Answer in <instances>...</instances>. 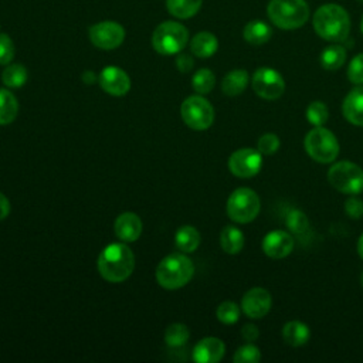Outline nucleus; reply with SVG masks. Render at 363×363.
Listing matches in <instances>:
<instances>
[{
  "instance_id": "f257e3e1",
  "label": "nucleus",
  "mask_w": 363,
  "mask_h": 363,
  "mask_svg": "<svg viewBox=\"0 0 363 363\" xmlns=\"http://www.w3.org/2000/svg\"><path fill=\"white\" fill-rule=\"evenodd\" d=\"M315 33L330 43H343L349 37L350 17L347 11L335 3L322 4L313 14Z\"/></svg>"
},
{
  "instance_id": "f03ea898",
  "label": "nucleus",
  "mask_w": 363,
  "mask_h": 363,
  "mask_svg": "<svg viewBox=\"0 0 363 363\" xmlns=\"http://www.w3.org/2000/svg\"><path fill=\"white\" fill-rule=\"evenodd\" d=\"M135 268V255L123 242L106 245L98 257V271L109 282H122Z\"/></svg>"
},
{
  "instance_id": "7ed1b4c3",
  "label": "nucleus",
  "mask_w": 363,
  "mask_h": 363,
  "mask_svg": "<svg viewBox=\"0 0 363 363\" xmlns=\"http://www.w3.org/2000/svg\"><path fill=\"white\" fill-rule=\"evenodd\" d=\"M267 14L281 30H296L309 18V6L305 0H269Z\"/></svg>"
},
{
  "instance_id": "20e7f679",
  "label": "nucleus",
  "mask_w": 363,
  "mask_h": 363,
  "mask_svg": "<svg viewBox=\"0 0 363 363\" xmlns=\"http://www.w3.org/2000/svg\"><path fill=\"white\" fill-rule=\"evenodd\" d=\"M194 274V265L190 258L183 254H170L164 257L156 268V279L166 289H177L184 286Z\"/></svg>"
},
{
  "instance_id": "39448f33",
  "label": "nucleus",
  "mask_w": 363,
  "mask_h": 363,
  "mask_svg": "<svg viewBox=\"0 0 363 363\" xmlns=\"http://www.w3.org/2000/svg\"><path fill=\"white\" fill-rule=\"evenodd\" d=\"M303 147L306 153L319 163H330L339 155V142L335 133L326 128L315 126L311 129L305 139Z\"/></svg>"
},
{
  "instance_id": "423d86ee",
  "label": "nucleus",
  "mask_w": 363,
  "mask_h": 363,
  "mask_svg": "<svg viewBox=\"0 0 363 363\" xmlns=\"http://www.w3.org/2000/svg\"><path fill=\"white\" fill-rule=\"evenodd\" d=\"M189 40L187 28L177 21H164L159 24L152 34L153 48L163 55L180 52Z\"/></svg>"
},
{
  "instance_id": "0eeeda50",
  "label": "nucleus",
  "mask_w": 363,
  "mask_h": 363,
  "mask_svg": "<svg viewBox=\"0 0 363 363\" xmlns=\"http://www.w3.org/2000/svg\"><path fill=\"white\" fill-rule=\"evenodd\" d=\"M261 208V201L258 194L248 187L235 189L227 200V214L228 217L240 224L252 221Z\"/></svg>"
},
{
  "instance_id": "6e6552de",
  "label": "nucleus",
  "mask_w": 363,
  "mask_h": 363,
  "mask_svg": "<svg viewBox=\"0 0 363 363\" xmlns=\"http://www.w3.org/2000/svg\"><path fill=\"white\" fill-rule=\"evenodd\" d=\"M329 183L340 193L359 194L363 191V169L356 163L342 160L328 172Z\"/></svg>"
},
{
  "instance_id": "1a4fd4ad",
  "label": "nucleus",
  "mask_w": 363,
  "mask_h": 363,
  "mask_svg": "<svg viewBox=\"0 0 363 363\" xmlns=\"http://www.w3.org/2000/svg\"><path fill=\"white\" fill-rule=\"evenodd\" d=\"M180 112L184 123L196 130L208 129L214 121V109L211 104L200 95L186 98L182 104Z\"/></svg>"
},
{
  "instance_id": "9d476101",
  "label": "nucleus",
  "mask_w": 363,
  "mask_h": 363,
  "mask_svg": "<svg viewBox=\"0 0 363 363\" xmlns=\"http://www.w3.org/2000/svg\"><path fill=\"white\" fill-rule=\"evenodd\" d=\"M254 92L268 101L278 99L285 91V81L282 75L269 67L258 68L251 79Z\"/></svg>"
},
{
  "instance_id": "9b49d317",
  "label": "nucleus",
  "mask_w": 363,
  "mask_h": 363,
  "mask_svg": "<svg viewBox=\"0 0 363 363\" xmlns=\"http://www.w3.org/2000/svg\"><path fill=\"white\" fill-rule=\"evenodd\" d=\"M262 167L261 152L251 147H242L235 150L228 159L230 172L241 179L255 176Z\"/></svg>"
},
{
  "instance_id": "f8f14e48",
  "label": "nucleus",
  "mask_w": 363,
  "mask_h": 363,
  "mask_svg": "<svg viewBox=\"0 0 363 363\" xmlns=\"http://www.w3.org/2000/svg\"><path fill=\"white\" fill-rule=\"evenodd\" d=\"M91 43L102 50L118 48L125 40V30L119 23L101 21L89 27Z\"/></svg>"
},
{
  "instance_id": "ddd939ff",
  "label": "nucleus",
  "mask_w": 363,
  "mask_h": 363,
  "mask_svg": "<svg viewBox=\"0 0 363 363\" xmlns=\"http://www.w3.org/2000/svg\"><path fill=\"white\" fill-rule=\"evenodd\" d=\"M272 305L271 294L265 288H251L247 291L241 301V308L248 318L261 319L264 318Z\"/></svg>"
},
{
  "instance_id": "4468645a",
  "label": "nucleus",
  "mask_w": 363,
  "mask_h": 363,
  "mask_svg": "<svg viewBox=\"0 0 363 363\" xmlns=\"http://www.w3.org/2000/svg\"><path fill=\"white\" fill-rule=\"evenodd\" d=\"M294 238L289 233L284 230L269 231L262 240V251L267 257L279 259L289 255L294 250Z\"/></svg>"
},
{
  "instance_id": "2eb2a0df",
  "label": "nucleus",
  "mask_w": 363,
  "mask_h": 363,
  "mask_svg": "<svg viewBox=\"0 0 363 363\" xmlns=\"http://www.w3.org/2000/svg\"><path fill=\"white\" fill-rule=\"evenodd\" d=\"M99 85L105 92L111 95L122 96L130 89V79L123 69L109 65L101 71Z\"/></svg>"
},
{
  "instance_id": "dca6fc26",
  "label": "nucleus",
  "mask_w": 363,
  "mask_h": 363,
  "mask_svg": "<svg viewBox=\"0 0 363 363\" xmlns=\"http://www.w3.org/2000/svg\"><path fill=\"white\" fill-rule=\"evenodd\" d=\"M225 352L224 343L218 337H204L193 349V360L199 363H217Z\"/></svg>"
},
{
  "instance_id": "f3484780",
  "label": "nucleus",
  "mask_w": 363,
  "mask_h": 363,
  "mask_svg": "<svg viewBox=\"0 0 363 363\" xmlns=\"http://www.w3.org/2000/svg\"><path fill=\"white\" fill-rule=\"evenodd\" d=\"M115 234L125 242L136 241L142 234V220L135 213H122L115 220Z\"/></svg>"
},
{
  "instance_id": "a211bd4d",
  "label": "nucleus",
  "mask_w": 363,
  "mask_h": 363,
  "mask_svg": "<svg viewBox=\"0 0 363 363\" xmlns=\"http://www.w3.org/2000/svg\"><path fill=\"white\" fill-rule=\"evenodd\" d=\"M342 112L350 123L363 126V85H357L346 95L342 104Z\"/></svg>"
},
{
  "instance_id": "6ab92c4d",
  "label": "nucleus",
  "mask_w": 363,
  "mask_h": 363,
  "mask_svg": "<svg viewBox=\"0 0 363 363\" xmlns=\"http://www.w3.org/2000/svg\"><path fill=\"white\" fill-rule=\"evenodd\" d=\"M311 337L309 326L301 320H289L282 328V339L289 346H302Z\"/></svg>"
},
{
  "instance_id": "aec40b11",
  "label": "nucleus",
  "mask_w": 363,
  "mask_h": 363,
  "mask_svg": "<svg viewBox=\"0 0 363 363\" xmlns=\"http://www.w3.org/2000/svg\"><path fill=\"white\" fill-rule=\"evenodd\" d=\"M218 48V40L214 34L208 31H201L193 37L190 41V50L196 57L208 58L216 54Z\"/></svg>"
},
{
  "instance_id": "412c9836",
  "label": "nucleus",
  "mask_w": 363,
  "mask_h": 363,
  "mask_svg": "<svg viewBox=\"0 0 363 363\" xmlns=\"http://www.w3.org/2000/svg\"><path fill=\"white\" fill-rule=\"evenodd\" d=\"M242 35L247 43L252 45H261L271 38L272 28L262 20H252L245 24Z\"/></svg>"
},
{
  "instance_id": "4be33fe9",
  "label": "nucleus",
  "mask_w": 363,
  "mask_h": 363,
  "mask_svg": "<svg viewBox=\"0 0 363 363\" xmlns=\"http://www.w3.org/2000/svg\"><path fill=\"white\" fill-rule=\"evenodd\" d=\"M250 81L248 72L245 69H233L230 71L221 82V89L228 96H237L244 92Z\"/></svg>"
},
{
  "instance_id": "5701e85b",
  "label": "nucleus",
  "mask_w": 363,
  "mask_h": 363,
  "mask_svg": "<svg viewBox=\"0 0 363 363\" xmlns=\"http://www.w3.org/2000/svg\"><path fill=\"white\" fill-rule=\"evenodd\" d=\"M220 244L227 254H238L244 247V234L234 225H225L220 234Z\"/></svg>"
},
{
  "instance_id": "b1692460",
  "label": "nucleus",
  "mask_w": 363,
  "mask_h": 363,
  "mask_svg": "<svg viewBox=\"0 0 363 363\" xmlns=\"http://www.w3.org/2000/svg\"><path fill=\"white\" fill-rule=\"evenodd\" d=\"M320 65L325 69L335 71L340 68L346 61V48L342 44H330L320 54Z\"/></svg>"
},
{
  "instance_id": "393cba45",
  "label": "nucleus",
  "mask_w": 363,
  "mask_h": 363,
  "mask_svg": "<svg viewBox=\"0 0 363 363\" xmlns=\"http://www.w3.org/2000/svg\"><path fill=\"white\" fill-rule=\"evenodd\" d=\"M201 3L203 0H166V7L172 16L186 20L199 13Z\"/></svg>"
},
{
  "instance_id": "a878e982",
  "label": "nucleus",
  "mask_w": 363,
  "mask_h": 363,
  "mask_svg": "<svg viewBox=\"0 0 363 363\" xmlns=\"http://www.w3.org/2000/svg\"><path fill=\"white\" fill-rule=\"evenodd\" d=\"M174 242L183 252H193L200 244V234L191 225H183L176 231Z\"/></svg>"
},
{
  "instance_id": "bb28decb",
  "label": "nucleus",
  "mask_w": 363,
  "mask_h": 363,
  "mask_svg": "<svg viewBox=\"0 0 363 363\" xmlns=\"http://www.w3.org/2000/svg\"><path fill=\"white\" fill-rule=\"evenodd\" d=\"M18 112V102L16 96L4 89L0 88V125L11 123Z\"/></svg>"
},
{
  "instance_id": "cd10ccee",
  "label": "nucleus",
  "mask_w": 363,
  "mask_h": 363,
  "mask_svg": "<svg viewBox=\"0 0 363 363\" xmlns=\"http://www.w3.org/2000/svg\"><path fill=\"white\" fill-rule=\"evenodd\" d=\"M1 81L9 88H20L27 81V69L23 64H10L1 72Z\"/></svg>"
},
{
  "instance_id": "c85d7f7f",
  "label": "nucleus",
  "mask_w": 363,
  "mask_h": 363,
  "mask_svg": "<svg viewBox=\"0 0 363 363\" xmlns=\"http://www.w3.org/2000/svg\"><path fill=\"white\" fill-rule=\"evenodd\" d=\"M189 329L183 323H173L164 332V342L170 347L183 346L189 340Z\"/></svg>"
},
{
  "instance_id": "c756f323",
  "label": "nucleus",
  "mask_w": 363,
  "mask_h": 363,
  "mask_svg": "<svg viewBox=\"0 0 363 363\" xmlns=\"http://www.w3.org/2000/svg\"><path fill=\"white\" fill-rule=\"evenodd\" d=\"M191 84L194 91H197L199 94H208L214 88L216 77L208 68H201L194 74Z\"/></svg>"
},
{
  "instance_id": "7c9ffc66",
  "label": "nucleus",
  "mask_w": 363,
  "mask_h": 363,
  "mask_svg": "<svg viewBox=\"0 0 363 363\" xmlns=\"http://www.w3.org/2000/svg\"><path fill=\"white\" fill-rule=\"evenodd\" d=\"M305 113H306V119L313 126H322L328 121V118H329L328 106L322 101H312L308 105Z\"/></svg>"
},
{
  "instance_id": "2f4dec72",
  "label": "nucleus",
  "mask_w": 363,
  "mask_h": 363,
  "mask_svg": "<svg viewBox=\"0 0 363 363\" xmlns=\"http://www.w3.org/2000/svg\"><path fill=\"white\" fill-rule=\"evenodd\" d=\"M285 224L289 228V231L295 234H302L309 228V220L306 214L301 210H291L285 217Z\"/></svg>"
},
{
  "instance_id": "473e14b6",
  "label": "nucleus",
  "mask_w": 363,
  "mask_h": 363,
  "mask_svg": "<svg viewBox=\"0 0 363 363\" xmlns=\"http://www.w3.org/2000/svg\"><path fill=\"white\" fill-rule=\"evenodd\" d=\"M217 318L220 322L225 323V325H233L240 318V308L235 302L231 301H225L223 303L218 305L217 308Z\"/></svg>"
},
{
  "instance_id": "72a5a7b5",
  "label": "nucleus",
  "mask_w": 363,
  "mask_h": 363,
  "mask_svg": "<svg viewBox=\"0 0 363 363\" xmlns=\"http://www.w3.org/2000/svg\"><path fill=\"white\" fill-rule=\"evenodd\" d=\"M233 360L235 363H258L261 360V352L255 345L248 342L247 345L237 349Z\"/></svg>"
},
{
  "instance_id": "f704fd0d",
  "label": "nucleus",
  "mask_w": 363,
  "mask_h": 363,
  "mask_svg": "<svg viewBox=\"0 0 363 363\" xmlns=\"http://www.w3.org/2000/svg\"><path fill=\"white\" fill-rule=\"evenodd\" d=\"M281 140L275 133H264L258 142L257 149L261 152V155H274L279 149Z\"/></svg>"
},
{
  "instance_id": "c9c22d12",
  "label": "nucleus",
  "mask_w": 363,
  "mask_h": 363,
  "mask_svg": "<svg viewBox=\"0 0 363 363\" xmlns=\"http://www.w3.org/2000/svg\"><path fill=\"white\" fill-rule=\"evenodd\" d=\"M347 78L356 85H363V52L354 55L349 62Z\"/></svg>"
},
{
  "instance_id": "e433bc0d",
  "label": "nucleus",
  "mask_w": 363,
  "mask_h": 363,
  "mask_svg": "<svg viewBox=\"0 0 363 363\" xmlns=\"http://www.w3.org/2000/svg\"><path fill=\"white\" fill-rule=\"evenodd\" d=\"M14 43L7 34H0V65H9L14 58Z\"/></svg>"
},
{
  "instance_id": "4c0bfd02",
  "label": "nucleus",
  "mask_w": 363,
  "mask_h": 363,
  "mask_svg": "<svg viewBox=\"0 0 363 363\" xmlns=\"http://www.w3.org/2000/svg\"><path fill=\"white\" fill-rule=\"evenodd\" d=\"M345 211L350 218H360L363 216V200L359 197H350L345 203Z\"/></svg>"
},
{
  "instance_id": "58836bf2",
  "label": "nucleus",
  "mask_w": 363,
  "mask_h": 363,
  "mask_svg": "<svg viewBox=\"0 0 363 363\" xmlns=\"http://www.w3.org/2000/svg\"><path fill=\"white\" fill-rule=\"evenodd\" d=\"M241 336H242L244 340H247V342L251 343V342H254V340L258 339L259 330H258V328H257L255 325L247 323V325H244L242 329H241Z\"/></svg>"
},
{
  "instance_id": "ea45409f",
  "label": "nucleus",
  "mask_w": 363,
  "mask_h": 363,
  "mask_svg": "<svg viewBox=\"0 0 363 363\" xmlns=\"http://www.w3.org/2000/svg\"><path fill=\"white\" fill-rule=\"evenodd\" d=\"M194 65V61L190 55L187 54H180L177 58H176V67L179 68V71L182 72H189Z\"/></svg>"
},
{
  "instance_id": "a19ab883",
  "label": "nucleus",
  "mask_w": 363,
  "mask_h": 363,
  "mask_svg": "<svg viewBox=\"0 0 363 363\" xmlns=\"http://www.w3.org/2000/svg\"><path fill=\"white\" fill-rule=\"evenodd\" d=\"M9 213H10V201L3 193H0V220L6 218Z\"/></svg>"
},
{
  "instance_id": "79ce46f5",
  "label": "nucleus",
  "mask_w": 363,
  "mask_h": 363,
  "mask_svg": "<svg viewBox=\"0 0 363 363\" xmlns=\"http://www.w3.org/2000/svg\"><path fill=\"white\" fill-rule=\"evenodd\" d=\"M82 78H84V81H85L86 84H92L94 79H95V75H94V72H91V71H86V72H84Z\"/></svg>"
},
{
  "instance_id": "37998d69",
  "label": "nucleus",
  "mask_w": 363,
  "mask_h": 363,
  "mask_svg": "<svg viewBox=\"0 0 363 363\" xmlns=\"http://www.w3.org/2000/svg\"><path fill=\"white\" fill-rule=\"evenodd\" d=\"M357 252H359V257L363 259V234L359 237V241H357Z\"/></svg>"
},
{
  "instance_id": "c03bdc74",
  "label": "nucleus",
  "mask_w": 363,
  "mask_h": 363,
  "mask_svg": "<svg viewBox=\"0 0 363 363\" xmlns=\"http://www.w3.org/2000/svg\"><path fill=\"white\" fill-rule=\"evenodd\" d=\"M360 31H362V34H363V17H362V23H360Z\"/></svg>"
},
{
  "instance_id": "a18cd8bd",
  "label": "nucleus",
  "mask_w": 363,
  "mask_h": 363,
  "mask_svg": "<svg viewBox=\"0 0 363 363\" xmlns=\"http://www.w3.org/2000/svg\"><path fill=\"white\" fill-rule=\"evenodd\" d=\"M360 282H362V286H363V272H362V277H360Z\"/></svg>"
},
{
  "instance_id": "49530a36",
  "label": "nucleus",
  "mask_w": 363,
  "mask_h": 363,
  "mask_svg": "<svg viewBox=\"0 0 363 363\" xmlns=\"http://www.w3.org/2000/svg\"><path fill=\"white\" fill-rule=\"evenodd\" d=\"M359 1H360V3H363V0H359Z\"/></svg>"
}]
</instances>
